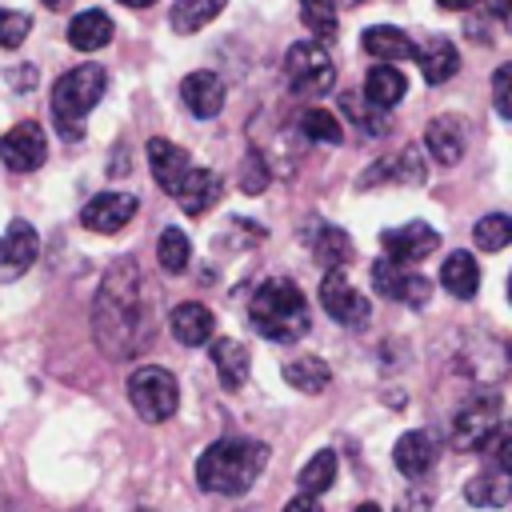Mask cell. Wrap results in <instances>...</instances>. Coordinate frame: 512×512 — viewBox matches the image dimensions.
<instances>
[{"mask_svg":"<svg viewBox=\"0 0 512 512\" xmlns=\"http://www.w3.org/2000/svg\"><path fill=\"white\" fill-rule=\"evenodd\" d=\"M424 144L432 152L436 164H460L464 160V148H468V132H464V120L460 116H436L428 120L424 128Z\"/></svg>","mask_w":512,"mask_h":512,"instance_id":"16","label":"cell"},{"mask_svg":"<svg viewBox=\"0 0 512 512\" xmlns=\"http://www.w3.org/2000/svg\"><path fill=\"white\" fill-rule=\"evenodd\" d=\"M112 16L108 12H100V8H84V12H76L72 16V24H68V44L76 48V52H96V48H104L108 40H112Z\"/></svg>","mask_w":512,"mask_h":512,"instance_id":"22","label":"cell"},{"mask_svg":"<svg viewBox=\"0 0 512 512\" xmlns=\"http://www.w3.org/2000/svg\"><path fill=\"white\" fill-rule=\"evenodd\" d=\"M44 4H48V8H64L68 0H44Z\"/></svg>","mask_w":512,"mask_h":512,"instance_id":"47","label":"cell"},{"mask_svg":"<svg viewBox=\"0 0 512 512\" xmlns=\"http://www.w3.org/2000/svg\"><path fill=\"white\" fill-rule=\"evenodd\" d=\"M128 400H132V408H136L140 420L164 424V420L176 412V404H180V384H176V376H172L168 368H160V364H140V368L128 376Z\"/></svg>","mask_w":512,"mask_h":512,"instance_id":"5","label":"cell"},{"mask_svg":"<svg viewBox=\"0 0 512 512\" xmlns=\"http://www.w3.org/2000/svg\"><path fill=\"white\" fill-rule=\"evenodd\" d=\"M484 8L492 12L496 24H508V16H512V0H484Z\"/></svg>","mask_w":512,"mask_h":512,"instance_id":"42","label":"cell"},{"mask_svg":"<svg viewBox=\"0 0 512 512\" xmlns=\"http://www.w3.org/2000/svg\"><path fill=\"white\" fill-rule=\"evenodd\" d=\"M312 256H316L320 268L336 272V268H344L352 260V236L340 224H320L316 236H312Z\"/></svg>","mask_w":512,"mask_h":512,"instance_id":"27","label":"cell"},{"mask_svg":"<svg viewBox=\"0 0 512 512\" xmlns=\"http://www.w3.org/2000/svg\"><path fill=\"white\" fill-rule=\"evenodd\" d=\"M508 80H512V68H508V64H500V68H496V76H492V104H496V112H500V116H512Z\"/></svg>","mask_w":512,"mask_h":512,"instance_id":"39","label":"cell"},{"mask_svg":"<svg viewBox=\"0 0 512 512\" xmlns=\"http://www.w3.org/2000/svg\"><path fill=\"white\" fill-rule=\"evenodd\" d=\"M440 284L456 296V300H472L480 288V264L472 252H448L440 264Z\"/></svg>","mask_w":512,"mask_h":512,"instance_id":"24","label":"cell"},{"mask_svg":"<svg viewBox=\"0 0 512 512\" xmlns=\"http://www.w3.org/2000/svg\"><path fill=\"white\" fill-rule=\"evenodd\" d=\"M436 4H440L444 12H468V8L476 4V0H436Z\"/></svg>","mask_w":512,"mask_h":512,"instance_id":"43","label":"cell"},{"mask_svg":"<svg viewBox=\"0 0 512 512\" xmlns=\"http://www.w3.org/2000/svg\"><path fill=\"white\" fill-rule=\"evenodd\" d=\"M40 256V232L28 220H12L0 236V280H20Z\"/></svg>","mask_w":512,"mask_h":512,"instance_id":"13","label":"cell"},{"mask_svg":"<svg viewBox=\"0 0 512 512\" xmlns=\"http://www.w3.org/2000/svg\"><path fill=\"white\" fill-rule=\"evenodd\" d=\"M0 512H20V508H16L12 500H4V496H0Z\"/></svg>","mask_w":512,"mask_h":512,"instance_id":"46","label":"cell"},{"mask_svg":"<svg viewBox=\"0 0 512 512\" xmlns=\"http://www.w3.org/2000/svg\"><path fill=\"white\" fill-rule=\"evenodd\" d=\"M396 512H432V500L420 496V492H408V496L396 500Z\"/></svg>","mask_w":512,"mask_h":512,"instance_id":"40","label":"cell"},{"mask_svg":"<svg viewBox=\"0 0 512 512\" xmlns=\"http://www.w3.org/2000/svg\"><path fill=\"white\" fill-rule=\"evenodd\" d=\"M212 364H216V376H220V384H224L228 392L244 388V380H248V368H252V360H248V348H244L240 340H232V336H220V340H212Z\"/></svg>","mask_w":512,"mask_h":512,"instance_id":"23","label":"cell"},{"mask_svg":"<svg viewBox=\"0 0 512 512\" xmlns=\"http://www.w3.org/2000/svg\"><path fill=\"white\" fill-rule=\"evenodd\" d=\"M436 452H440L436 436L424 432V428H412V432H404V436L396 440V448H392V464H396L408 480H416V476H424V472L436 464Z\"/></svg>","mask_w":512,"mask_h":512,"instance_id":"18","label":"cell"},{"mask_svg":"<svg viewBox=\"0 0 512 512\" xmlns=\"http://www.w3.org/2000/svg\"><path fill=\"white\" fill-rule=\"evenodd\" d=\"M284 76L300 96H324L336 84V64L320 44L300 40L284 52Z\"/></svg>","mask_w":512,"mask_h":512,"instance_id":"7","label":"cell"},{"mask_svg":"<svg viewBox=\"0 0 512 512\" xmlns=\"http://www.w3.org/2000/svg\"><path fill=\"white\" fill-rule=\"evenodd\" d=\"M0 160L8 172H36L48 160V140L36 120H20L0 136Z\"/></svg>","mask_w":512,"mask_h":512,"instance_id":"8","label":"cell"},{"mask_svg":"<svg viewBox=\"0 0 512 512\" xmlns=\"http://www.w3.org/2000/svg\"><path fill=\"white\" fill-rule=\"evenodd\" d=\"M344 4H348V8H356V4H364V0H344Z\"/></svg>","mask_w":512,"mask_h":512,"instance_id":"48","label":"cell"},{"mask_svg":"<svg viewBox=\"0 0 512 512\" xmlns=\"http://www.w3.org/2000/svg\"><path fill=\"white\" fill-rule=\"evenodd\" d=\"M424 176H428V168H424V156L416 152V144H408L404 152H396L388 164H376L360 184L368 188L372 180H400V184H424Z\"/></svg>","mask_w":512,"mask_h":512,"instance_id":"28","label":"cell"},{"mask_svg":"<svg viewBox=\"0 0 512 512\" xmlns=\"http://www.w3.org/2000/svg\"><path fill=\"white\" fill-rule=\"evenodd\" d=\"M220 192H224V180H220L212 168H196V164H192V168L184 172V180L176 184L172 196H176V204H180L188 216H204V212L220 200Z\"/></svg>","mask_w":512,"mask_h":512,"instance_id":"15","label":"cell"},{"mask_svg":"<svg viewBox=\"0 0 512 512\" xmlns=\"http://www.w3.org/2000/svg\"><path fill=\"white\" fill-rule=\"evenodd\" d=\"M284 512H324V508H320V500H316V496L300 492V496H292V500L284 504Z\"/></svg>","mask_w":512,"mask_h":512,"instance_id":"41","label":"cell"},{"mask_svg":"<svg viewBox=\"0 0 512 512\" xmlns=\"http://www.w3.org/2000/svg\"><path fill=\"white\" fill-rule=\"evenodd\" d=\"M32 32V16L16 8H0V48H20Z\"/></svg>","mask_w":512,"mask_h":512,"instance_id":"38","label":"cell"},{"mask_svg":"<svg viewBox=\"0 0 512 512\" xmlns=\"http://www.w3.org/2000/svg\"><path fill=\"white\" fill-rule=\"evenodd\" d=\"M180 100H184V108H188L192 116L212 120V116L224 108V80H220L216 72H208V68L188 72V76L180 80Z\"/></svg>","mask_w":512,"mask_h":512,"instance_id":"14","label":"cell"},{"mask_svg":"<svg viewBox=\"0 0 512 512\" xmlns=\"http://www.w3.org/2000/svg\"><path fill=\"white\" fill-rule=\"evenodd\" d=\"M300 20L316 36H336V0H300Z\"/></svg>","mask_w":512,"mask_h":512,"instance_id":"36","label":"cell"},{"mask_svg":"<svg viewBox=\"0 0 512 512\" xmlns=\"http://www.w3.org/2000/svg\"><path fill=\"white\" fill-rule=\"evenodd\" d=\"M472 240H476L484 252H500V248H508V240H512V220H508L504 212H488V216L476 220Z\"/></svg>","mask_w":512,"mask_h":512,"instance_id":"34","label":"cell"},{"mask_svg":"<svg viewBox=\"0 0 512 512\" xmlns=\"http://www.w3.org/2000/svg\"><path fill=\"white\" fill-rule=\"evenodd\" d=\"M412 60H420V72H424L428 84H448L460 72V52L444 36H432L428 44H416V56Z\"/></svg>","mask_w":512,"mask_h":512,"instance_id":"21","label":"cell"},{"mask_svg":"<svg viewBox=\"0 0 512 512\" xmlns=\"http://www.w3.org/2000/svg\"><path fill=\"white\" fill-rule=\"evenodd\" d=\"M300 128H304L308 140H320V144H340L344 140L340 120L332 112H324V108H304L300 112Z\"/></svg>","mask_w":512,"mask_h":512,"instance_id":"35","label":"cell"},{"mask_svg":"<svg viewBox=\"0 0 512 512\" xmlns=\"http://www.w3.org/2000/svg\"><path fill=\"white\" fill-rule=\"evenodd\" d=\"M340 108H344V116L352 120V128H360L364 136H384L388 132V108H376V104H368L364 96H340Z\"/></svg>","mask_w":512,"mask_h":512,"instance_id":"30","label":"cell"},{"mask_svg":"<svg viewBox=\"0 0 512 512\" xmlns=\"http://www.w3.org/2000/svg\"><path fill=\"white\" fill-rule=\"evenodd\" d=\"M228 0H176L172 4V28L176 32H200L208 20L224 12Z\"/></svg>","mask_w":512,"mask_h":512,"instance_id":"31","label":"cell"},{"mask_svg":"<svg viewBox=\"0 0 512 512\" xmlns=\"http://www.w3.org/2000/svg\"><path fill=\"white\" fill-rule=\"evenodd\" d=\"M320 308H324L336 324H344V328H364V324H368V300H364L360 288L348 284V276H344L340 268L320 280Z\"/></svg>","mask_w":512,"mask_h":512,"instance_id":"9","label":"cell"},{"mask_svg":"<svg viewBox=\"0 0 512 512\" xmlns=\"http://www.w3.org/2000/svg\"><path fill=\"white\" fill-rule=\"evenodd\" d=\"M496 432H500V396L496 392H480L456 412L448 440H452L456 452H480V448H488V440Z\"/></svg>","mask_w":512,"mask_h":512,"instance_id":"6","label":"cell"},{"mask_svg":"<svg viewBox=\"0 0 512 512\" xmlns=\"http://www.w3.org/2000/svg\"><path fill=\"white\" fill-rule=\"evenodd\" d=\"M464 496H468V504H476V508H504L508 496H512L508 468H500V464L484 468L480 476H472V480L464 484Z\"/></svg>","mask_w":512,"mask_h":512,"instance_id":"25","label":"cell"},{"mask_svg":"<svg viewBox=\"0 0 512 512\" xmlns=\"http://www.w3.org/2000/svg\"><path fill=\"white\" fill-rule=\"evenodd\" d=\"M248 324L264 336V340H276V344H292L308 332V304H304V292L284 280V276H268L256 284L252 292V304H248Z\"/></svg>","mask_w":512,"mask_h":512,"instance_id":"3","label":"cell"},{"mask_svg":"<svg viewBox=\"0 0 512 512\" xmlns=\"http://www.w3.org/2000/svg\"><path fill=\"white\" fill-rule=\"evenodd\" d=\"M364 52L368 56H376V60H384V64H392V60H412L416 56V40L404 32V28H396V24H372V28H364Z\"/></svg>","mask_w":512,"mask_h":512,"instance_id":"20","label":"cell"},{"mask_svg":"<svg viewBox=\"0 0 512 512\" xmlns=\"http://www.w3.org/2000/svg\"><path fill=\"white\" fill-rule=\"evenodd\" d=\"M284 380H288L296 392L316 396V392H324V388H328L332 368H328L320 356H296V360H288V364H284Z\"/></svg>","mask_w":512,"mask_h":512,"instance_id":"29","label":"cell"},{"mask_svg":"<svg viewBox=\"0 0 512 512\" xmlns=\"http://www.w3.org/2000/svg\"><path fill=\"white\" fill-rule=\"evenodd\" d=\"M168 328H172V336H176L180 344L200 348V344L212 340L216 320H212V308H208V304H200V300H184V304H176V308L168 312Z\"/></svg>","mask_w":512,"mask_h":512,"instance_id":"17","label":"cell"},{"mask_svg":"<svg viewBox=\"0 0 512 512\" xmlns=\"http://www.w3.org/2000/svg\"><path fill=\"white\" fill-rule=\"evenodd\" d=\"M104 88H108V76L100 64H76L52 84V120L64 140L84 136V116L100 104Z\"/></svg>","mask_w":512,"mask_h":512,"instance_id":"4","label":"cell"},{"mask_svg":"<svg viewBox=\"0 0 512 512\" xmlns=\"http://www.w3.org/2000/svg\"><path fill=\"white\" fill-rule=\"evenodd\" d=\"M296 480H300V492H308V496L332 488V480H336V452H332V448H320V452L300 468Z\"/></svg>","mask_w":512,"mask_h":512,"instance_id":"33","label":"cell"},{"mask_svg":"<svg viewBox=\"0 0 512 512\" xmlns=\"http://www.w3.org/2000/svg\"><path fill=\"white\" fill-rule=\"evenodd\" d=\"M268 180H272V172H268V160H264L260 152H248V156L240 160V192H248V196H260V192L268 188Z\"/></svg>","mask_w":512,"mask_h":512,"instance_id":"37","label":"cell"},{"mask_svg":"<svg viewBox=\"0 0 512 512\" xmlns=\"http://www.w3.org/2000/svg\"><path fill=\"white\" fill-rule=\"evenodd\" d=\"M380 244H384L388 260H396V264H420L424 256H432L440 248V232L432 224H424V220H408L400 228L380 232Z\"/></svg>","mask_w":512,"mask_h":512,"instance_id":"11","label":"cell"},{"mask_svg":"<svg viewBox=\"0 0 512 512\" xmlns=\"http://www.w3.org/2000/svg\"><path fill=\"white\" fill-rule=\"evenodd\" d=\"M136 208H140V200H136L132 192H96V196L80 208V224H84L88 232L112 236V232H120V228L136 216Z\"/></svg>","mask_w":512,"mask_h":512,"instance_id":"12","label":"cell"},{"mask_svg":"<svg viewBox=\"0 0 512 512\" xmlns=\"http://www.w3.org/2000/svg\"><path fill=\"white\" fill-rule=\"evenodd\" d=\"M120 4H124V8H152L156 0H120Z\"/></svg>","mask_w":512,"mask_h":512,"instance_id":"44","label":"cell"},{"mask_svg":"<svg viewBox=\"0 0 512 512\" xmlns=\"http://www.w3.org/2000/svg\"><path fill=\"white\" fill-rule=\"evenodd\" d=\"M92 336L104 356L124 360L148 344V308H144V280L132 256H120L92 300Z\"/></svg>","mask_w":512,"mask_h":512,"instance_id":"1","label":"cell"},{"mask_svg":"<svg viewBox=\"0 0 512 512\" xmlns=\"http://www.w3.org/2000/svg\"><path fill=\"white\" fill-rule=\"evenodd\" d=\"M404 92H408L404 72L392 68V64H376V68H368V76H364V92H360V96H364L368 104H376V108H396Z\"/></svg>","mask_w":512,"mask_h":512,"instance_id":"26","label":"cell"},{"mask_svg":"<svg viewBox=\"0 0 512 512\" xmlns=\"http://www.w3.org/2000/svg\"><path fill=\"white\" fill-rule=\"evenodd\" d=\"M148 168H152V180H156L164 192H176V184H180L184 172L192 168V156H188L180 144H172V140H164V136H152V140H148Z\"/></svg>","mask_w":512,"mask_h":512,"instance_id":"19","label":"cell"},{"mask_svg":"<svg viewBox=\"0 0 512 512\" xmlns=\"http://www.w3.org/2000/svg\"><path fill=\"white\" fill-rule=\"evenodd\" d=\"M372 288H376L384 300H400V304H412V308L428 304V296H432V284H428L424 276L408 272L404 264H396V260H388V256H380V260L372 264Z\"/></svg>","mask_w":512,"mask_h":512,"instance_id":"10","label":"cell"},{"mask_svg":"<svg viewBox=\"0 0 512 512\" xmlns=\"http://www.w3.org/2000/svg\"><path fill=\"white\" fill-rule=\"evenodd\" d=\"M352 512H384V508H380V504H356Z\"/></svg>","mask_w":512,"mask_h":512,"instance_id":"45","label":"cell"},{"mask_svg":"<svg viewBox=\"0 0 512 512\" xmlns=\"http://www.w3.org/2000/svg\"><path fill=\"white\" fill-rule=\"evenodd\" d=\"M156 260H160V268L172 272V276H180V272L188 268V260H192V240L184 236V228H164V232H160V240H156Z\"/></svg>","mask_w":512,"mask_h":512,"instance_id":"32","label":"cell"},{"mask_svg":"<svg viewBox=\"0 0 512 512\" xmlns=\"http://www.w3.org/2000/svg\"><path fill=\"white\" fill-rule=\"evenodd\" d=\"M264 460H268V448L260 440H244V436L212 440L196 460V484L216 496H240L256 484V476L264 472Z\"/></svg>","mask_w":512,"mask_h":512,"instance_id":"2","label":"cell"}]
</instances>
